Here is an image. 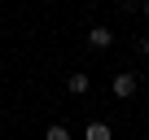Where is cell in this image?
Masks as SVG:
<instances>
[{"mask_svg": "<svg viewBox=\"0 0 149 140\" xmlns=\"http://www.w3.org/2000/svg\"><path fill=\"white\" fill-rule=\"evenodd\" d=\"M136 83H140V79L132 75V70H123V75H114V96H132V92H136Z\"/></svg>", "mask_w": 149, "mask_h": 140, "instance_id": "obj_1", "label": "cell"}, {"mask_svg": "<svg viewBox=\"0 0 149 140\" xmlns=\"http://www.w3.org/2000/svg\"><path fill=\"white\" fill-rule=\"evenodd\" d=\"M88 88H92V79H88V75H84V70H74V75H70V79H66V92H70V96H84V92H88Z\"/></svg>", "mask_w": 149, "mask_h": 140, "instance_id": "obj_2", "label": "cell"}, {"mask_svg": "<svg viewBox=\"0 0 149 140\" xmlns=\"http://www.w3.org/2000/svg\"><path fill=\"white\" fill-rule=\"evenodd\" d=\"M88 44H92V48H110V44H114L110 26H92V31H88Z\"/></svg>", "mask_w": 149, "mask_h": 140, "instance_id": "obj_3", "label": "cell"}, {"mask_svg": "<svg viewBox=\"0 0 149 140\" xmlns=\"http://www.w3.org/2000/svg\"><path fill=\"white\" fill-rule=\"evenodd\" d=\"M84 140H110V123H88Z\"/></svg>", "mask_w": 149, "mask_h": 140, "instance_id": "obj_4", "label": "cell"}, {"mask_svg": "<svg viewBox=\"0 0 149 140\" xmlns=\"http://www.w3.org/2000/svg\"><path fill=\"white\" fill-rule=\"evenodd\" d=\"M44 140H70V131H66V127H61V123H53V127H48V131H44Z\"/></svg>", "mask_w": 149, "mask_h": 140, "instance_id": "obj_5", "label": "cell"}, {"mask_svg": "<svg viewBox=\"0 0 149 140\" xmlns=\"http://www.w3.org/2000/svg\"><path fill=\"white\" fill-rule=\"evenodd\" d=\"M136 53H140V57H149V40H145V35L136 40Z\"/></svg>", "mask_w": 149, "mask_h": 140, "instance_id": "obj_6", "label": "cell"}, {"mask_svg": "<svg viewBox=\"0 0 149 140\" xmlns=\"http://www.w3.org/2000/svg\"><path fill=\"white\" fill-rule=\"evenodd\" d=\"M145 18H149V0H145Z\"/></svg>", "mask_w": 149, "mask_h": 140, "instance_id": "obj_7", "label": "cell"}]
</instances>
